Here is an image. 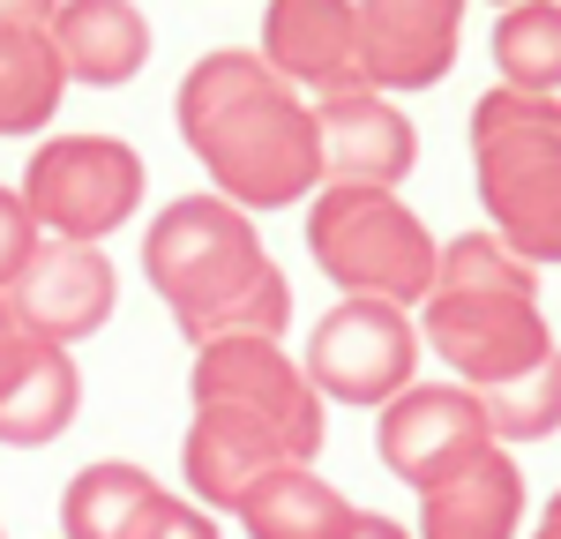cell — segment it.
Here are the masks:
<instances>
[{"label":"cell","instance_id":"1","mask_svg":"<svg viewBox=\"0 0 561 539\" xmlns=\"http://www.w3.org/2000/svg\"><path fill=\"white\" fill-rule=\"evenodd\" d=\"M180 142L203 158L210 195L240 203L248 218L293 210L322 187V142H314V105L285 83L262 53L217 45L203 53L173 98Z\"/></svg>","mask_w":561,"mask_h":539},{"label":"cell","instance_id":"2","mask_svg":"<svg viewBox=\"0 0 561 539\" xmlns=\"http://www.w3.org/2000/svg\"><path fill=\"white\" fill-rule=\"evenodd\" d=\"M142 277L187 345L210 337H285L293 285L270 263L262 225L225 195H173L142 232Z\"/></svg>","mask_w":561,"mask_h":539},{"label":"cell","instance_id":"3","mask_svg":"<svg viewBox=\"0 0 561 539\" xmlns=\"http://www.w3.org/2000/svg\"><path fill=\"white\" fill-rule=\"evenodd\" d=\"M420 337L465 390H494L554 353V322L539 308V270L494 232H457L434 255V285L420 300Z\"/></svg>","mask_w":561,"mask_h":539},{"label":"cell","instance_id":"4","mask_svg":"<svg viewBox=\"0 0 561 539\" xmlns=\"http://www.w3.org/2000/svg\"><path fill=\"white\" fill-rule=\"evenodd\" d=\"M472 180L486 232L531 270H561V98L486 90L472 105Z\"/></svg>","mask_w":561,"mask_h":539},{"label":"cell","instance_id":"5","mask_svg":"<svg viewBox=\"0 0 561 539\" xmlns=\"http://www.w3.org/2000/svg\"><path fill=\"white\" fill-rule=\"evenodd\" d=\"M307 255L337 285V300L420 308L434 285L442 240L397 187H337V180H322L307 195Z\"/></svg>","mask_w":561,"mask_h":539},{"label":"cell","instance_id":"6","mask_svg":"<svg viewBox=\"0 0 561 539\" xmlns=\"http://www.w3.org/2000/svg\"><path fill=\"white\" fill-rule=\"evenodd\" d=\"M142 150L121 142V135H45L23 165V210L38 218L45 240H76V248H98L105 232L142 210Z\"/></svg>","mask_w":561,"mask_h":539},{"label":"cell","instance_id":"7","mask_svg":"<svg viewBox=\"0 0 561 539\" xmlns=\"http://www.w3.org/2000/svg\"><path fill=\"white\" fill-rule=\"evenodd\" d=\"M187 398L255 420L262 435H277V449L293 465H314V449H322V398L277 337H210V345H195Z\"/></svg>","mask_w":561,"mask_h":539},{"label":"cell","instance_id":"8","mask_svg":"<svg viewBox=\"0 0 561 539\" xmlns=\"http://www.w3.org/2000/svg\"><path fill=\"white\" fill-rule=\"evenodd\" d=\"M300 375L322 404H375L382 412L404 382H420V322L389 300H337L307 330Z\"/></svg>","mask_w":561,"mask_h":539},{"label":"cell","instance_id":"9","mask_svg":"<svg viewBox=\"0 0 561 539\" xmlns=\"http://www.w3.org/2000/svg\"><path fill=\"white\" fill-rule=\"evenodd\" d=\"M479 449H494L479 398L465 382H404L375 420V457L404 480L412 494L442 488L449 472H465Z\"/></svg>","mask_w":561,"mask_h":539},{"label":"cell","instance_id":"10","mask_svg":"<svg viewBox=\"0 0 561 539\" xmlns=\"http://www.w3.org/2000/svg\"><path fill=\"white\" fill-rule=\"evenodd\" d=\"M113 293L121 277L105 263V248H76V240H38V255L23 263V277L8 285V314L23 337L45 345H83L113 322Z\"/></svg>","mask_w":561,"mask_h":539},{"label":"cell","instance_id":"11","mask_svg":"<svg viewBox=\"0 0 561 539\" xmlns=\"http://www.w3.org/2000/svg\"><path fill=\"white\" fill-rule=\"evenodd\" d=\"M359 8V76L382 98L434 90L457 68L465 0H352Z\"/></svg>","mask_w":561,"mask_h":539},{"label":"cell","instance_id":"12","mask_svg":"<svg viewBox=\"0 0 561 539\" xmlns=\"http://www.w3.org/2000/svg\"><path fill=\"white\" fill-rule=\"evenodd\" d=\"M314 105V142H322V180L337 187H397L420 165V135L404 121V105L382 90H330L307 98Z\"/></svg>","mask_w":561,"mask_h":539},{"label":"cell","instance_id":"13","mask_svg":"<svg viewBox=\"0 0 561 539\" xmlns=\"http://www.w3.org/2000/svg\"><path fill=\"white\" fill-rule=\"evenodd\" d=\"M255 53L307 98L367 83L359 76V8L352 0H270Z\"/></svg>","mask_w":561,"mask_h":539},{"label":"cell","instance_id":"14","mask_svg":"<svg viewBox=\"0 0 561 539\" xmlns=\"http://www.w3.org/2000/svg\"><path fill=\"white\" fill-rule=\"evenodd\" d=\"M83 412V367L68 345L45 337H0V449L60 443Z\"/></svg>","mask_w":561,"mask_h":539},{"label":"cell","instance_id":"15","mask_svg":"<svg viewBox=\"0 0 561 539\" xmlns=\"http://www.w3.org/2000/svg\"><path fill=\"white\" fill-rule=\"evenodd\" d=\"M45 38L60 53V76L90 90H121L150 60V15L135 0H60Z\"/></svg>","mask_w":561,"mask_h":539},{"label":"cell","instance_id":"16","mask_svg":"<svg viewBox=\"0 0 561 539\" xmlns=\"http://www.w3.org/2000/svg\"><path fill=\"white\" fill-rule=\"evenodd\" d=\"M517 532H524V472L494 443L465 472H449L442 488L420 494V532L412 539H517Z\"/></svg>","mask_w":561,"mask_h":539},{"label":"cell","instance_id":"17","mask_svg":"<svg viewBox=\"0 0 561 539\" xmlns=\"http://www.w3.org/2000/svg\"><path fill=\"white\" fill-rule=\"evenodd\" d=\"M270 465H293L277 435H262L255 420L225 412V404H195L187 412V443H180V472H187V502L203 509H232Z\"/></svg>","mask_w":561,"mask_h":539},{"label":"cell","instance_id":"18","mask_svg":"<svg viewBox=\"0 0 561 539\" xmlns=\"http://www.w3.org/2000/svg\"><path fill=\"white\" fill-rule=\"evenodd\" d=\"M248 539H345L352 502L314 465H270L255 488L232 502Z\"/></svg>","mask_w":561,"mask_h":539},{"label":"cell","instance_id":"19","mask_svg":"<svg viewBox=\"0 0 561 539\" xmlns=\"http://www.w3.org/2000/svg\"><path fill=\"white\" fill-rule=\"evenodd\" d=\"M165 494L173 488L142 465H121V457L83 465L60 494V539H142V525L165 509Z\"/></svg>","mask_w":561,"mask_h":539},{"label":"cell","instance_id":"20","mask_svg":"<svg viewBox=\"0 0 561 539\" xmlns=\"http://www.w3.org/2000/svg\"><path fill=\"white\" fill-rule=\"evenodd\" d=\"M60 53L45 31H15L0 23V135H45L60 113Z\"/></svg>","mask_w":561,"mask_h":539},{"label":"cell","instance_id":"21","mask_svg":"<svg viewBox=\"0 0 561 539\" xmlns=\"http://www.w3.org/2000/svg\"><path fill=\"white\" fill-rule=\"evenodd\" d=\"M494 68L502 90L561 98V0H517L494 23Z\"/></svg>","mask_w":561,"mask_h":539},{"label":"cell","instance_id":"22","mask_svg":"<svg viewBox=\"0 0 561 539\" xmlns=\"http://www.w3.org/2000/svg\"><path fill=\"white\" fill-rule=\"evenodd\" d=\"M479 398V420H486V435L510 449V443H547L561 427V345L539 367H524L510 382H494V390H472Z\"/></svg>","mask_w":561,"mask_h":539},{"label":"cell","instance_id":"23","mask_svg":"<svg viewBox=\"0 0 561 539\" xmlns=\"http://www.w3.org/2000/svg\"><path fill=\"white\" fill-rule=\"evenodd\" d=\"M38 240H45V232H38V218L23 210V195L0 187V300H8V285L23 277V263L38 255Z\"/></svg>","mask_w":561,"mask_h":539},{"label":"cell","instance_id":"24","mask_svg":"<svg viewBox=\"0 0 561 539\" xmlns=\"http://www.w3.org/2000/svg\"><path fill=\"white\" fill-rule=\"evenodd\" d=\"M142 539H225V532H217V517L203 509V502H180V494H165V509L142 525Z\"/></svg>","mask_w":561,"mask_h":539},{"label":"cell","instance_id":"25","mask_svg":"<svg viewBox=\"0 0 561 539\" xmlns=\"http://www.w3.org/2000/svg\"><path fill=\"white\" fill-rule=\"evenodd\" d=\"M53 8H60V0H0V23H15V31H45Z\"/></svg>","mask_w":561,"mask_h":539},{"label":"cell","instance_id":"26","mask_svg":"<svg viewBox=\"0 0 561 539\" xmlns=\"http://www.w3.org/2000/svg\"><path fill=\"white\" fill-rule=\"evenodd\" d=\"M345 539H412L397 517H382V509H352V525H345Z\"/></svg>","mask_w":561,"mask_h":539},{"label":"cell","instance_id":"27","mask_svg":"<svg viewBox=\"0 0 561 539\" xmlns=\"http://www.w3.org/2000/svg\"><path fill=\"white\" fill-rule=\"evenodd\" d=\"M531 539H561V494L547 502V509H539V532H531Z\"/></svg>","mask_w":561,"mask_h":539},{"label":"cell","instance_id":"28","mask_svg":"<svg viewBox=\"0 0 561 539\" xmlns=\"http://www.w3.org/2000/svg\"><path fill=\"white\" fill-rule=\"evenodd\" d=\"M0 337H15V314H8V300H0Z\"/></svg>","mask_w":561,"mask_h":539},{"label":"cell","instance_id":"29","mask_svg":"<svg viewBox=\"0 0 561 539\" xmlns=\"http://www.w3.org/2000/svg\"><path fill=\"white\" fill-rule=\"evenodd\" d=\"M494 8H517V0H494Z\"/></svg>","mask_w":561,"mask_h":539}]
</instances>
